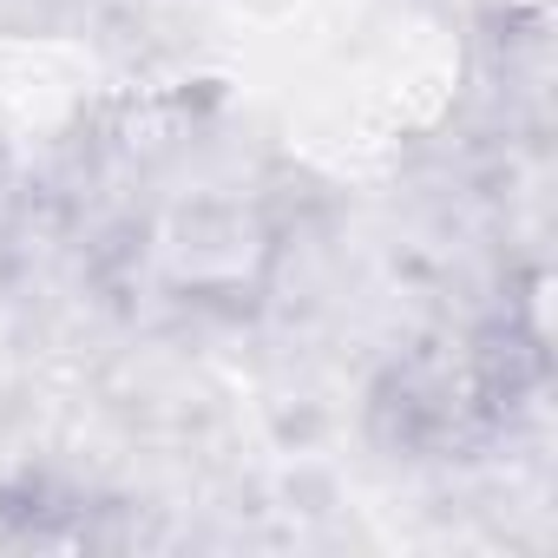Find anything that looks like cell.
<instances>
[{
    "label": "cell",
    "instance_id": "1",
    "mask_svg": "<svg viewBox=\"0 0 558 558\" xmlns=\"http://www.w3.org/2000/svg\"><path fill=\"white\" fill-rule=\"evenodd\" d=\"M545 375H551L545 276H525V290L506 296V310L460 329H434L375 375L368 434L414 466L480 460L519 427Z\"/></svg>",
    "mask_w": 558,
    "mask_h": 558
},
{
    "label": "cell",
    "instance_id": "2",
    "mask_svg": "<svg viewBox=\"0 0 558 558\" xmlns=\"http://www.w3.org/2000/svg\"><path fill=\"white\" fill-rule=\"evenodd\" d=\"M290 250V223L263 191L236 184H197V191H165L145 204L112 256L119 283L158 310L178 316H250L276 290V269Z\"/></svg>",
    "mask_w": 558,
    "mask_h": 558
}]
</instances>
